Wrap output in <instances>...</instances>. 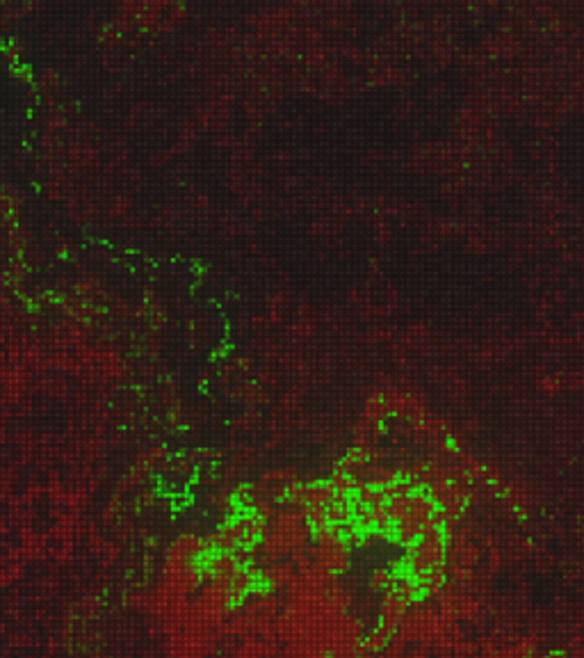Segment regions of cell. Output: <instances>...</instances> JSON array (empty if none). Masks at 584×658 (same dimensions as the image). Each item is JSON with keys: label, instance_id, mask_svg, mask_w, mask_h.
Listing matches in <instances>:
<instances>
[{"label": "cell", "instance_id": "1", "mask_svg": "<svg viewBox=\"0 0 584 658\" xmlns=\"http://www.w3.org/2000/svg\"><path fill=\"white\" fill-rule=\"evenodd\" d=\"M121 18L139 32L158 35L181 21L190 0H117Z\"/></svg>", "mask_w": 584, "mask_h": 658}, {"label": "cell", "instance_id": "2", "mask_svg": "<svg viewBox=\"0 0 584 658\" xmlns=\"http://www.w3.org/2000/svg\"><path fill=\"white\" fill-rule=\"evenodd\" d=\"M445 558H447L445 526L431 523L409 547L407 562H404V574H409L411 578H416L420 583L429 571L445 565Z\"/></svg>", "mask_w": 584, "mask_h": 658}, {"label": "cell", "instance_id": "3", "mask_svg": "<svg viewBox=\"0 0 584 658\" xmlns=\"http://www.w3.org/2000/svg\"><path fill=\"white\" fill-rule=\"evenodd\" d=\"M400 574L391 567H376L370 576H367V590L372 592V595H386V592H391L395 585L400 583Z\"/></svg>", "mask_w": 584, "mask_h": 658}]
</instances>
